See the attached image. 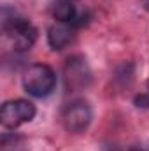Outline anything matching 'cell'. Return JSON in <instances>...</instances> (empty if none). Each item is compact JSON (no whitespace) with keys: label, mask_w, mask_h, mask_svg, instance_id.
Wrapping results in <instances>:
<instances>
[{"label":"cell","mask_w":149,"mask_h":151,"mask_svg":"<svg viewBox=\"0 0 149 151\" xmlns=\"http://www.w3.org/2000/svg\"><path fill=\"white\" fill-rule=\"evenodd\" d=\"M23 88L28 95L44 99L56 88V74L46 63H34L23 74Z\"/></svg>","instance_id":"6da1fadb"},{"label":"cell","mask_w":149,"mask_h":151,"mask_svg":"<svg viewBox=\"0 0 149 151\" xmlns=\"http://www.w3.org/2000/svg\"><path fill=\"white\" fill-rule=\"evenodd\" d=\"M4 34L9 39L14 51H27L37 40V28L30 23V19L21 16H4Z\"/></svg>","instance_id":"7a4b0ae2"},{"label":"cell","mask_w":149,"mask_h":151,"mask_svg":"<svg viewBox=\"0 0 149 151\" xmlns=\"http://www.w3.org/2000/svg\"><path fill=\"white\" fill-rule=\"evenodd\" d=\"M35 106L30 100L25 99H16V100H9L2 106L0 109V121L5 128H18L23 123H28L35 118Z\"/></svg>","instance_id":"3957f363"},{"label":"cell","mask_w":149,"mask_h":151,"mask_svg":"<svg viewBox=\"0 0 149 151\" xmlns=\"http://www.w3.org/2000/svg\"><path fill=\"white\" fill-rule=\"evenodd\" d=\"M65 86L69 91H79L90 86L91 83V70L82 56H70L63 69Z\"/></svg>","instance_id":"277c9868"},{"label":"cell","mask_w":149,"mask_h":151,"mask_svg":"<svg viewBox=\"0 0 149 151\" xmlns=\"http://www.w3.org/2000/svg\"><path fill=\"white\" fill-rule=\"evenodd\" d=\"M91 118H93V113H91L90 104L84 102V100H77V102H72L65 109V113H63V127L70 134H81L90 127Z\"/></svg>","instance_id":"5b68a950"},{"label":"cell","mask_w":149,"mask_h":151,"mask_svg":"<svg viewBox=\"0 0 149 151\" xmlns=\"http://www.w3.org/2000/svg\"><path fill=\"white\" fill-rule=\"evenodd\" d=\"M74 27L70 23H54L53 27H49L47 30V42L54 51H62L63 47H67L72 39H74Z\"/></svg>","instance_id":"8992f818"},{"label":"cell","mask_w":149,"mask_h":151,"mask_svg":"<svg viewBox=\"0 0 149 151\" xmlns=\"http://www.w3.org/2000/svg\"><path fill=\"white\" fill-rule=\"evenodd\" d=\"M77 14L79 12L75 9V0H56V4L53 7L54 19H58L62 23H72Z\"/></svg>","instance_id":"52a82bcc"},{"label":"cell","mask_w":149,"mask_h":151,"mask_svg":"<svg viewBox=\"0 0 149 151\" xmlns=\"http://www.w3.org/2000/svg\"><path fill=\"white\" fill-rule=\"evenodd\" d=\"M133 104H135V107H139V109H148L149 107V93H140V95H137L135 99H133Z\"/></svg>","instance_id":"ba28073f"},{"label":"cell","mask_w":149,"mask_h":151,"mask_svg":"<svg viewBox=\"0 0 149 151\" xmlns=\"http://www.w3.org/2000/svg\"><path fill=\"white\" fill-rule=\"evenodd\" d=\"M142 5H144V9L149 12V0H142Z\"/></svg>","instance_id":"9c48e42d"},{"label":"cell","mask_w":149,"mask_h":151,"mask_svg":"<svg viewBox=\"0 0 149 151\" xmlns=\"http://www.w3.org/2000/svg\"><path fill=\"white\" fill-rule=\"evenodd\" d=\"M130 151H146L144 148H140V146H137V148H132Z\"/></svg>","instance_id":"30bf717a"},{"label":"cell","mask_w":149,"mask_h":151,"mask_svg":"<svg viewBox=\"0 0 149 151\" xmlns=\"http://www.w3.org/2000/svg\"><path fill=\"white\" fill-rule=\"evenodd\" d=\"M146 90H148V93H149V79H148V83H146Z\"/></svg>","instance_id":"8fae6325"},{"label":"cell","mask_w":149,"mask_h":151,"mask_svg":"<svg viewBox=\"0 0 149 151\" xmlns=\"http://www.w3.org/2000/svg\"><path fill=\"white\" fill-rule=\"evenodd\" d=\"M112 151H121V150H112Z\"/></svg>","instance_id":"7c38bea8"}]
</instances>
